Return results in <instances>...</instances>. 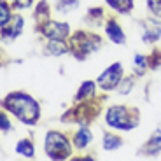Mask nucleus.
Wrapping results in <instances>:
<instances>
[{
	"label": "nucleus",
	"instance_id": "f257e3e1",
	"mask_svg": "<svg viewBox=\"0 0 161 161\" xmlns=\"http://www.w3.org/2000/svg\"><path fill=\"white\" fill-rule=\"evenodd\" d=\"M2 107L7 112L14 114L25 125H35L40 117V107L37 103V100H33L26 93H11V95H7L2 102Z\"/></svg>",
	"mask_w": 161,
	"mask_h": 161
},
{
	"label": "nucleus",
	"instance_id": "f03ea898",
	"mask_svg": "<svg viewBox=\"0 0 161 161\" xmlns=\"http://www.w3.org/2000/svg\"><path fill=\"white\" fill-rule=\"evenodd\" d=\"M105 123L112 130L119 131H130L138 125V116L131 114V110L123 107V105H114L105 114Z\"/></svg>",
	"mask_w": 161,
	"mask_h": 161
},
{
	"label": "nucleus",
	"instance_id": "7ed1b4c3",
	"mask_svg": "<svg viewBox=\"0 0 161 161\" xmlns=\"http://www.w3.org/2000/svg\"><path fill=\"white\" fill-rule=\"evenodd\" d=\"M69 46L77 60H86L88 54H91L93 51H97L102 46V39L89 32H77L75 35H72Z\"/></svg>",
	"mask_w": 161,
	"mask_h": 161
},
{
	"label": "nucleus",
	"instance_id": "20e7f679",
	"mask_svg": "<svg viewBox=\"0 0 161 161\" xmlns=\"http://www.w3.org/2000/svg\"><path fill=\"white\" fill-rule=\"evenodd\" d=\"M44 151L51 159H67L69 156H72V147H70L67 137L58 131H47Z\"/></svg>",
	"mask_w": 161,
	"mask_h": 161
},
{
	"label": "nucleus",
	"instance_id": "39448f33",
	"mask_svg": "<svg viewBox=\"0 0 161 161\" xmlns=\"http://www.w3.org/2000/svg\"><path fill=\"white\" fill-rule=\"evenodd\" d=\"M121 80H123V65L112 63L100 74V77L97 79V84L103 91H112V89L119 88Z\"/></svg>",
	"mask_w": 161,
	"mask_h": 161
},
{
	"label": "nucleus",
	"instance_id": "423d86ee",
	"mask_svg": "<svg viewBox=\"0 0 161 161\" xmlns=\"http://www.w3.org/2000/svg\"><path fill=\"white\" fill-rule=\"evenodd\" d=\"M42 33L47 39H56V40H65L70 33V28L67 23H60V21H46L40 25Z\"/></svg>",
	"mask_w": 161,
	"mask_h": 161
},
{
	"label": "nucleus",
	"instance_id": "0eeeda50",
	"mask_svg": "<svg viewBox=\"0 0 161 161\" xmlns=\"http://www.w3.org/2000/svg\"><path fill=\"white\" fill-rule=\"evenodd\" d=\"M161 37V25L156 19H147L144 23V33H142V40L147 44H153Z\"/></svg>",
	"mask_w": 161,
	"mask_h": 161
},
{
	"label": "nucleus",
	"instance_id": "6e6552de",
	"mask_svg": "<svg viewBox=\"0 0 161 161\" xmlns=\"http://www.w3.org/2000/svg\"><path fill=\"white\" fill-rule=\"evenodd\" d=\"M21 28H23V18L12 16L11 21L5 26H2V37H4V40L5 39H16L21 33Z\"/></svg>",
	"mask_w": 161,
	"mask_h": 161
},
{
	"label": "nucleus",
	"instance_id": "1a4fd4ad",
	"mask_svg": "<svg viewBox=\"0 0 161 161\" xmlns=\"http://www.w3.org/2000/svg\"><path fill=\"white\" fill-rule=\"evenodd\" d=\"M105 33H107V37H109L110 40H112L114 44H125L126 42V37H125V32L121 30V26L117 25L116 19H109L107 21V25H105Z\"/></svg>",
	"mask_w": 161,
	"mask_h": 161
},
{
	"label": "nucleus",
	"instance_id": "9d476101",
	"mask_svg": "<svg viewBox=\"0 0 161 161\" xmlns=\"http://www.w3.org/2000/svg\"><path fill=\"white\" fill-rule=\"evenodd\" d=\"M93 140V133L89 131V128H86V126H82V128L77 130V133L74 135V147L75 149H86L89 144H91Z\"/></svg>",
	"mask_w": 161,
	"mask_h": 161
},
{
	"label": "nucleus",
	"instance_id": "9b49d317",
	"mask_svg": "<svg viewBox=\"0 0 161 161\" xmlns=\"http://www.w3.org/2000/svg\"><path fill=\"white\" fill-rule=\"evenodd\" d=\"M142 153H145L147 156H156V154L161 153V131L159 130H156L151 135L149 142L142 147Z\"/></svg>",
	"mask_w": 161,
	"mask_h": 161
},
{
	"label": "nucleus",
	"instance_id": "f8f14e48",
	"mask_svg": "<svg viewBox=\"0 0 161 161\" xmlns=\"http://www.w3.org/2000/svg\"><path fill=\"white\" fill-rule=\"evenodd\" d=\"M98 84H95L93 80H84L82 84H80V88H79V91L75 93V98L74 100L75 102H86V100H89V98H93L95 97V88H97Z\"/></svg>",
	"mask_w": 161,
	"mask_h": 161
},
{
	"label": "nucleus",
	"instance_id": "ddd939ff",
	"mask_svg": "<svg viewBox=\"0 0 161 161\" xmlns=\"http://www.w3.org/2000/svg\"><path fill=\"white\" fill-rule=\"evenodd\" d=\"M46 51L51 56H60V54H65V53L70 51V46L65 44L63 40H56V39H49L47 46H46Z\"/></svg>",
	"mask_w": 161,
	"mask_h": 161
},
{
	"label": "nucleus",
	"instance_id": "4468645a",
	"mask_svg": "<svg viewBox=\"0 0 161 161\" xmlns=\"http://www.w3.org/2000/svg\"><path fill=\"white\" fill-rule=\"evenodd\" d=\"M16 153L23 158L32 159V158H35V145H33V142H30L28 138H23V140H19L16 144Z\"/></svg>",
	"mask_w": 161,
	"mask_h": 161
},
{
	"label": "nucleus",
	"instance_id": "2eb2a0df",
	"mask_svg": "<svg viewBox=\"0 0 161 161\" xmlns=\"http://www.w3.org/2000/svg\"><path fill=\"white\" fill-rule=\"evenodd\" d=\"M110 9H114L119 14H128L133 9V0H105Z\"/></svg>",
	"mask_w": 161,
	"mask_h": 161
},
{
	"label": "nucleus",
	"instance_id": "dca6fc26",
	"mask_svg": "<svg viewBox=\"0 0 161 161\" xmlns=\"http://www.w3.org/2000/svg\"><path fill=\"white\" fill-rule=\"evenodd\" d=\"M121 138L114 133H103V138H102V147L105 151H116L121 147Z\"/></svg>",
	"mask_w": 161,
	"mask_h": 161
},
{
	"label": "nucleus",
	"instance_id": "f3484780",
	"mask_svg": "<svg viewBox=\"0 0 161 161\" xmlns=\"http://www.w3.org/2000/svg\"><path fill=\"white\" fill-rule=\"evenodd\" d=\"M147 65H149V58L144 56V54H135V58H133V69H135V72L138 75H142L145 72Z\"/></svg>",
	"mask_w": 161,
	"mask_h": 161
},
{
	"label": "nucleus",
	"instance_id": "a211bd4d",
	"mask_svg": "<svg viewBox=\"0 0 161 161\" xmlns=\"http://www.w3.org/2000/svg\"><path fill=\"white\" fill-rule=\"evenodd\" d=\"M35 16H37V21H39L40 25H42V19H46V18L49 16V7H47V4H46V2H40V4L37 5Z\"/></svg>",
	"mask_w": 161,
	"mask_h": 161
},
{
	"label": "nucleus",
	"instance_id": "6ab92c4d",
	"mask_svg": "<svg viewBox=\"0 0 161 161\" xmlns=\"http://www.w3.org/2000/svg\"><path fill=\"white\" fill-rule=\"evenodd\" d=\"M77 7H79V0H60V4H58V11L61 12H69Z\"/></svg>",
	"mask_w": 161,
	"mask_h": 161
},
{
	"label": "nucleus",
	"instance_id": "aec40b11",
	"mask_svg": "<svg viewBox=\"0 0 161 161\" xmlns=\"http://www.w3.org/2000/svg\"><path fill=\"white\" fill-rule=\"evenodd\" d=\"M0 12H2V26H5V25L11 21V9H9V4L5 2V0H2V4H0Z\"/></svg>",
	"mask_w": 161,
	"mask_h": 161
},
{
	"label": "nucleus",
	"instance_id": "412c9836",
	"mask_svg": "<svg viewBox=\"0 0 161 161\" xmlns=\"http://www.w3.org/2000/svg\"><path fill=\"white\" fill-rule=\"evenodd\" d=\"M147 7L156 18H161V0H147Z\"/></svg>",
	"mask_w": 161,
	"mask_h": 161
},
{
	"label": "nucleus",
	"instance_id": "4be33fe9",
	"mask_svg": "<svg viewBox=\"0 0 161 161\" xmlns=\"http://www.w3.org/2000/svg\"><path fill=\"white\" fill-rule=\"evenodd\" d=\"M33 0H11V5L18 11H23V9H28L32 5Z\"/></svg>",
	"mask_w": 161,
	"mask_h": 161
},
{
	"label": "nucleus",
	"instance_id": "5701e85b",
	"mask_svg": "<svg viewBox=\"0 0 161 161\" xmlns=\"http://www.w3.org/2000/svg\"><path fill=\"white\" fill-rule=\"evenodd\" d=\"M119 86H125V88H119V93L126 95V93H130V91H131V88H133V80L130 79V77H126V79H123V80H121V84H119Z\"/></svg>",
	"mask_w": 161,
	"mask_h": 161
},
{
	"label": "nucleus",
	"instance_id": "b1692460",
	"mask_svg": "<svg viewBox=\"0 0 161 161\" xmlns=\"http://www.w3.org/2000/svg\"><path fill=\"white\" fill-rule=\"evenodd\" d=\"M0 126H2V131H4V133L11 131V123H9L7 114H5V112L0 114Z\"/></svg>",
	"mask_w": 161,
	"mask_h": 161
}]
</instances>
